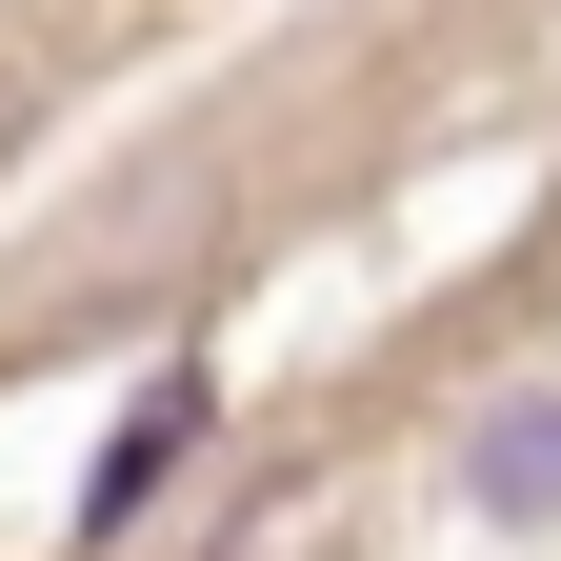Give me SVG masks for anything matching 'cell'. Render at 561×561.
<instances>
[{"label": "cell", "instance_id": "7a4b0ae2", "mask_svg": "<svg viewBox=\"0 0 561 561\" xmlns=\"http://www.w3.org/2000/svg\"><path fill=\"white\" fill-rule=\"evenodd\" d=\"M461 502L481 522H561V401H502V421H481V442H461Z\"/></svg>", "mask_w": 561, "mask_h": 561}, {"label": "cell", "instance_id": "3957f363", "mask_svg": "<svg viewBox=\"0 0 561 561\" xmlns=\"http://www.w3.org/2000/svg\"><path fill=\"white\" fill-rule=\"evenodd\" d=\"M0 140H21V81H0Z\"/></svg>", "mask_w": 561, "mask_h": 561}, {"label": "cell", "instance_id": "6da1fadb", "mask_svg": "<svg viewBox=\"0 0 561 561\" xmlns=\"http://www.w3.org/2000/svg\"><path fill=\"white\" fill-rule=\"evenodd\" d=\"M201 421H221V401H201V381H161V401H140V421H121V461H101V481H81V541H121V522H140V502H161V481H181V461H201Z\"/></svg>", "mask_w": 561, "mask_h": 561}]
</instances>
